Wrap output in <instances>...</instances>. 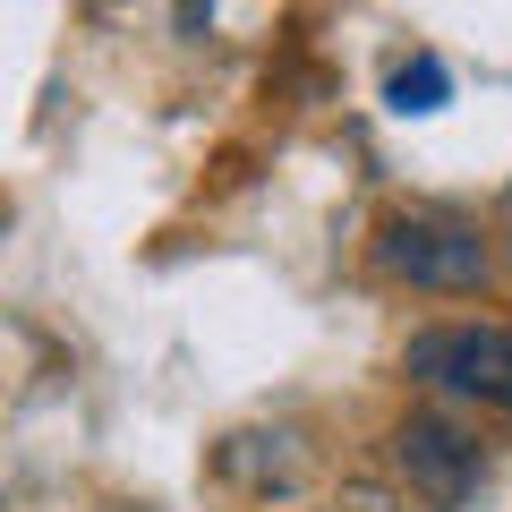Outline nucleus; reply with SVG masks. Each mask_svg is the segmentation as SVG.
<instances>
[{"label": "nucleus", "mask_w": 512, "mask_h": 512, "mask_svg": "<svg viewBox=\"0 0 512 512\" xmlns=\"http://www.w3.org/2000/svg\"><path fill=\"white\" fill-rule=\"evenodd\" d=\"M384 282H402V291H436V299H470L487 291L495 274V248L478 239V222L461 214H393L376 239H367Z\"/></svg>", "instance_id": "f257e3e1"}, {"label": "nucleus", "mask_w": 512, "mask_h": 512, "mask_svg": "<svg viewBox=\"0 0 512 512\" xmlns=\"http://www.w3.org/2000/svg\"><path fill=\"white\" fill-rule=\"evenodd\" d=\"M402 376L444 402L512 410V333L504 325H427L402 342Z\"/></svg>", "instance_id": "f03ea898"}, {"label": "nucleus", "mask_w": 512, "mask_h": 512, "mask_svg": "<svg viewBox=\"0 0 512 512\" xmlns=\"http://www.w3.org/2000/svg\"><path fill=\"white\" fill-rule=\"evenodd\" d=\"M393 470L427 512H461L478 495V478H487V444L461 419H444V410H410L393 427Z\"/></svg>", "instance_id": "7ed1b4c3"}, {"label": "nucleus", "mask_w": 512, "mask_h": 512, "mask_svg": "<svg viewBox=\"0 0 512 512\" xmlns=\"http://www.w3.org/2000/svg\"><path fill=\"white\" fill-rule=\"evenodd\" d=\"M214 470L231 478L239 495H256V504H274V495H299L316 478V453L299 427H239V436L214 444Z\"/></svg>", "instance_id": "20e7f679"}, {"label": "nucleus", "mask_w": 512, "mask_h": 512, "mask_svg": "<svg viewBox=\"0 0 512 512\" xmlns=\"http://www.w3.org/2000/svg\"><path fill=\"white\" fill-rule=\"evenodd\" d=\"M393 111H444V94H453V69H444L436 52H419V60H402V69H393Z\"/></svg>", "instance_id": "39448f33"}, {"label": "nucleus", "mask_w": 512, "mask_h": 512, "mask_svg": "<svg viewBox=\"0 0 512 512\" xmlns=\"http://www.w3.org/2000/svg\"><path fill=\"white\" fill-rule=\"evenodd\" d=\"M205 18H214V0H180V35H197Z\"/></svg>", "instance_id": "423d86ee"}, {"label": "nucleus", "mask_w": 512, "mask_h": 512, "mask_svg": "<svg viewBox=\"0 0 512 512\" xmlns=\"http://www.w3.org/2000/svg\"><path fill=\"white\" fill-rule=\"evenodd\" d=\"M333 512H393V504H384L376 487H359V495H350V504H333Z\"/></svg>", "instance_id": "0eeeda50"}]
</instances>
